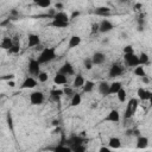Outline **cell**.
<instances>
[{
    "label": "cell",
    "instance_id": "obj_34",
    "mask_svg": "<svg viewBox=\"0 0 152 152\" xmlns=\"http://www.w3.org/2000/svg\"><path fill=\"white\" fill-rule=\"evenodd\" d=\"M10 20H17L18 18H19V12L15 10V8H13V10H11L10 11Z\"/></svg>",
    "mask_w": 152,
    "mask_h": 152
},
{
    "label": "cell",
    "instance_id": "obj_11",
    "mask_svg": "<svg viewBox=\"0 0 152 152\" xmlns=\"http://www.w3.org/2000/svg\"><path fill=\"white\" fill-rule=\"evenodd\" d=\"M104 121H107V122H113V124L119 122V121H120V113H119V110L112 109V110L107 114V116L104 118Z\"/></svg>",
    "mask_w": 152,
    "mask_h": 152
},
{
    "label": "cell",
    "instance_id": "obj_28",
    "mask_svg": "<svg viewBox=\"0 0 152 152\" xmlns=\"http://www.w3.org/2000/svg\"><path fill=\"white\" fill-rule=\"evenodd\" d=\"M138 58H139V64H141V65H146L150 63V56L146 52H141L138 56Z\"/></svg>",
    "mask_w": 152,
    "mask_h": 152
},
{
    "label": "cell",
    "instance_id": "obj_25",
    "mask_svg": "<svg viewBox=\"0 0 152 152\" xmlns=\"http://www.w3.org/2000/svg\"><path fill=\"white\" fill-rule=\"evenodd\" d=\"M81 102H82V96H81V94H78V93H74V94L71 95L70 106H71V107H77V106L81 104Z\"/></svg>",
    "mask_w": 152,
    "mask_h": 152
},
{
    "label": "cell",
    "instance_id": "obj_32",
    "mask_svg": "<svg viewBox=\"0 0 152 152\" xmlns=\"http://www.w3.org/2000/svg\"><path fill=\"white\" fill-rule=\"evenodd\" d=\"M37 77H38V81H39L40 83H45V82L49 80V75H48L46 71H40V72L37 75Z\"/></svg>",
    "mask_w": 152,
    "mask_h": 152
},
{
    "label": "cell",
    "instance_id": "obj_40",
    "mask_svg": "<svg viewBox=\"0 0 152 152\" xmlns=\"http://www.w3.org/2000/svg\"><path fill=\"white\" fill-rule=\"evenodd\" d=\"M63 94H64V95H69V96H71V95L74 94V88L65 87V88L63 89Z\"/></svg>",
    "mask_w": 152,
    "mask_h": 152
},
{
    "label": "cell",
    "instance_id": "obj_17",
    "mask_svg": "<svg viewBox=\"0 0 152 152\" xmlns=\"http://www.w3.org/2000/svg\"><path fill=\"white\" fill-rule=\"evenodd\" d=\"M81 42H82V38H81L80 36H77V34H74V36H71V37L69 38L68 46H69V49L77 48V46L81 44Z\"/></svg>",
    "mask_w": 152,
    "mask_h": 152
},
{
    "label": "cell",
    "instance_id": "obj_42",
    "mask_svg": "<svg viewBox=\"0 0 152 152\" xmlns=\"http://www.w3.org/2000/svg\"><path fill=\"white\" fill-rule=\"evenodd\" d=\"M78 15H80V12L78 11H74L71 13V15H69V17H70V20H71V19H75L76 17H78Z\"/></svg>",
    "mask_w": 152,
    "mask_h": 152
},
{
    "label": "cell",
    "instance_id": "obj_22",
    "mask_svg": "<svg viewBox=\"0 0 152 152\" xmlns=\"http://www.w3.org/2000/svg\"><path fill=\"white\" fill-rule=\"evenodd\" d=\"M70 25L69 21H62V20H57V19H52L50 23V26L55 27V28H65Z\"/></svg>",
    "mask_w": 152,
    "mask_h": 152
},
{
    "label": "cell",
    "instance_id": "obj_27",
    "mask_svg": "<svg viewBox=\"0 0 152 152\" xmlns=\"http://www.w3.org/2000/svg\"><path fill=\"white\" fill-rule=\"evenodd\" d=\"M133 72H134V75H135V76H139V77H142V76H145V75H146L145 68H144V65H141V64H139V65L134 66Z\"/></svg>",
    "mask_w": 152,
    "mask_h": 152
},
{
    "label": "cell",
    "instance_id": "obj_21",
    "mask_svg": "<svg viewBox=\"0 0 152 152\" xmlns=\"http://www.w3.org/2000/svg\"><path fill=\"white\" fill-rule=\"evenodd\" d=\"M52 19H57V20H62V21H69L70 23V17L68 13L63 12V11H56V13L52 15Z\"/></svg>",
    "mask_w": 152,
    "mask_h": 152
},
{
    "label": "cell",
    "instance_id": "obj_20",
    "mask_svg": "<svg viewBox=\"0 0 152 152\" xmlns=\"http://www.w3.org/2000/svg\"><path fill=\"white\" fill-rule=\"evenodd\" d=\"M148 146V138L145 135H138L137 138V147L138 148H146Z\"/></svg>",
    "mask_w": 152,
    "mask_h": 152
},
{
    "label": "cell",
    "instance_id": "obj_30",
    "mask_svg": "<svg viewBox=\"0 0 152 152\" xmlns=\"http://www.w3.org/2000/svg\"><path fill=\"white\" fill-rule=\"evenodd\" d=\"M82 88H83V91H84V93H90V91H93V89L95 88V83H94L93 81H86Z\"/></svg>",
    "mask_w": 152,
    "mask_h": 152
},
{
    "label": "cell",
    "instance_id": "obj_29",
    "mask_svg": "<svg viewBox=\"0 0 152 152\" xmlns=\"http://www.w3.org/2000/svg\"><path fill=\"white\" fill-rule=\"evenodd\" d=\"M116 96H118V100H119L120 102H125L126 99H127V91H126V89H124V88L121 87V88L118 90Z\"/></svg>",
    "mask_w": 152,
    "mask_h": 152
},
{
    "label": "cell",
    "instance_id": "obj_8",
    "mask_svg": "<svg viewBox=\"0 0 152 152\" xmlns=\"http://www.w3.org/2000/svg\"><path fill=\"white\" fill-rule=\"evenodd\" d=\"M90 59H91V62H93L94 65H101L106 61V55L103 52H101V51H97V52H94L93 53V56L90 57Z\"/></svg>",
    "mask_w": 152,
    "mask_h": 152
},
{
    "label": "cell",
    "instance_id": "obj_43",
    "mask_svg": "<svg viewBox=\"0 0 152 152\" xmlns=\"http://www.w3.org/2000/svg\"><path fill=\"white\" fill-rule=\"evenodd\" d=\"M91 32H99V24H93L91 25Z\"/></svg>",
    "mask_w": 152,
    "mask_h": 152
},
{
    "label": "cell",
    "instance_id": "obj_39",
    "mask_svg": "<svg viewBox=\"0 0 152 152\" xmlns=\"http://www.w3.org/2000/svg\"><path fill=\"white\" fill-rule=\"evenodd\" d=\"M122 52L124 53H131V52H134V48L132 45H126L124 49H122Z\"/></svg>",
    "mask_w": 152,
    "mask_h": 152
},
{
    "label": "cell",
    "instance_id": "obj_24",
    "mask_svg": "<svg viewBox=\"0 0 152 152\" xmlns=\"http://www.w3.org/2000/svg\"><path fill=\"white\" fill-rule=\"evenodd\" d=\"M13 45V39L11 37H4L0 42V49L2 50H8Z\"/></svg>",
    "mask_w": 152,
    "mask_h": 152
},
{
    "label": "cell",
    "instance_id": "obj_26",
    "mask_svg": "<svg viewBox=\"0 0 152 152\" xmlns=\"http://www.w3.org/2000/svg\"><path fill=\"white\" fill-rule=\"evenodd\" d=\"M121 87H122V84H121V82H119V81H114V82L109 83V95L116 94L118 90H119Z\"/></svg>",
    "mask_w": 152,
    "mask_h": 152
},
{
    "label": "cell",
    "instance_id": "obj_19",
    "mask_svg": "<svg viewBox=\"0 0 152 152\" xmlns=\"http://www.w3.org/2000/svg\"><path fill=\"white\" fill-rule=\"evenodd\" d=\"M108 146L110 147V150H116L121 147V140L118 137H112L108 140Z\"/></svg>",
    "mask_w": 152,
    "mask_h": 152
},
{
    "label": "cell",
    "instance_id": "obj_2",
    "mask_svg": "<svg viewBox=\"0 0 152 152\" xmlns=\"http://www.w3.org/2000/svg\"><path fill=\"white\" fill-rule=\"evenodd\" d=\"M138 107H139V100L135 99V97H131L126 104V109H125V113H124V118L125 119H131L134 116V114L137 113L138 110Z\"/></svg>",
    "mask_w": 152,
    "mask_h": 152
},
{
    "label": "cell",
    "instance_id": "obj_44",
    "mask_svg": "<svg viewBox=\"0 0 152 152\" xmlns=\"http://www.w3.org/2000/svg\"><path fill=\"white\" fill-rule=\"evenodd\" d=\"M141 81H142L144 83H146V84H148V83H150V78H148V76H147V75L142 76V77H141Z\"/></svg>",
    "mask_w": 152,
    "mask_h": 152
},
{
    "label": "cell",
    "instance_id": "obj_37",
    "mask_svg": "<svg viewBox=\"0 0 152 152\" xmlns=\"http://www.w3.org/2000/svg\"><path fill=\"white\" fill-rule=\"evenodd\" d=\"M6 121H7V126L10 127L11 131H13V119H12V114L8 113L6 116Z\"/></svg>",
    "mask_w": 152,
    "mask_h": 152
},
{
    "label": "cell",
    "instance_id": "obj_49",
    "mask_svg": "<svg viewBox=\"0 0 152 152\" xmlns=\"http://www.w3.org/2000/svg\"><path fill=\"white\" fill-rule=\"evenodd\" d=\"M127 1H128V0H119L118 2H119V4H126Z\"/></svg>",
    "mask_w": 152,
    "mask_h": 152
},
{
    "label": "cell",
    "instance_id": "obj_6",
    "mask_svg": "<svg viewBox=\"0 0 152 152\" xmlns=\"http://www.w3.org/2000/svg\"><path fill=\"white\" fill-rule=\"evenodd\" d=\"M30 102L32 104H36V106L42 104L44 102V94H43V91H40V90L32 91L30 94Z\"/></svg>",
    "mask_w": 152,
    "mask_h": 152
},
{
    "label": "cell",
    "instance_id": "obj_5",
    "mask_svg": "<svg viewBox=\"0 0 152 152\" xmlns=\"http://www.w3.org/2000/svg\"><path fill=\"white\" fill-rule=\"evenodd\" d=\"M40 63L36 59V58H31L28 61V65H27V69H28V72L31 75H34L37 76L39 72H40Z\"/></svg>",
    "mask_w": 152,
    "mask_h": 152
},
{
    "label": "cell",
    "instance_id": "obj_7",
    "mask_svg": "<svg viewBox=\"0 0 152 152\" xmlns=\"http://www.w3.org/2000/svg\"><path fill=\"white\" fill-rule=\"evenodd\" d=\"M114 28V24L108 19H102L99 23V32L101 33H108Z\"/></svg>",
    "mask_w": 152,
    "mask_h": 152
},
{
    "label": "cell",
    "instance_id": "obj_33",
    "mask_svg": "<svg viewBox=\"0 0 152 152\" xmlns=\"http://www.w3.org/2000/svg\"><path fill=\"white\" fill-rule=\"evenodd\" d=\"M19 51H20V45H19V44H15L14 42H13V45L7 50V52H8V53H14V55H15V53H18Z\"/></svg>",
    "mask_w": 152,
    "mask_h": 152
},
{
    "label": "cell",
    "instance_id": "obj_48",
    "mask_svg": "<svg viewBox=\"0 0 152 152\" xmlns=\"http://www.w3.org/2000/svg\"><path fill=\"white\" fill-rule=\"evenodd\" d=\"M7 84H8L10 87H14V86H15V83L13 82V80H11V81H7Z\"/></svg>",
    "mask_w": 152,
    "mask_h": 152
},
{
    "label": "cell",
    "instance_id": "obj_35",
    "mask_svg": "<svg viewBox=\"0 0 152 152\" xmlns=\"http://www.w3.org/2000/svg\"><path fill=\"white\" fill-rule=\"evenodd\" d=\"M71 151L74 152H84L86 151V146L83 144H78V145H75L71 147Z\"/></svg>",
    "mask_w": 152,
    "mask_h": 152
},
{
    "label": "cell",
    "instance_id": "obj_13",
    "mask_svg": "<svg viewBox=\"0 0 152 152\" xmlns=\"http://www.w3.org/2000/svg\"><path fill=\"white\" fill-rule=\"evenodd\" d=\"M27 44H28L30 48L39 46V45H40V37H39V34L30 33L28 37H27Z\"/></svg>",
    "mask_w": 152,
    "mask_h": 152
},
{
    "label": "cell",
    "instance_id": "obj_46",
    "mask_svg": "<svg viewBox=\"0 0 152 152\" xmlns=\"http://www.w3.org/2000/svg\"><path fill=\"white\" fill-rule=\"evenodd\" d=\"M55 8H56V10H62V8H63V4H62V2H56Z\"/></svg>",
    "mask_w": 152,
    "mask_h": 152
},
{
    "label": "cell",
    "instance_id": "obj_50",
    "mask_svg": "<svg viewBox=\"0 0 152 152\" xmlns=\"http://www.w3.org/2000/svg\"><path fill=\"white\" fill-rule=\"evenodd\" d=\"M52 125H55V126H56V125H58V121H56V120H55V121L52 122Z\"/></svg>",
    "mask_w": 152,
    "mask_h": 152
},
{
    "label": "cell",
    "instance_id": "obj_18",
    "mask_svg": "<svg viewBox=\"0 0 152 152\" xmlns=\"http://www.w3.org/2000/svg\"><path fill=\"white\" fill-rule=\"evenodd\" d=\"M84 82H86L84 77H83L81 74H77V75L74 77V81H72V88H74V89H75V88H82L83 84H84Z\"/></svg>",
    "mask_w": 152,
    "mask_h": 152
},
{
    "label": "cell",
    "instance_id": "obj_38",
    "mask_svg": "<svg viewBox=\"0 0 152 152\" xmlns=\"http://www.w3.org/2000/svg\"><path fill=\"white\" fill-rule=\"evenodd\" d=\"M53 150H55V151H65V152H71L70 147H69V146H66V145H58V146H56Z\"/></svg>",
    "mask_w": 152,
    "mask_h": 152
},
{
    "label": "cell",
    "instance_id": "obj_12",
    "mask_svg": "<svg viewBox=\"0 0 152 152\" xmlns=\"http://www.w3.org/2000/svg\"><path fill=\"white\" fill-rule=\"evenodd\" d=\"M137 95H138V99L141 101H150L152 97V93L145 88H139L137 90Z\"/></svg>",
    "mask_w": 152,
    "mask_h": 152
},
{
    "label": "cell",
    "instance_id": "obj_45",
    "mask_svg": "<svg viewBox=\"0 0 152 152\" xmlns=\"http://www.w3.org/2000/svg\"><path fill=\"white\" fill-rule=\"evenodd\" d=\"M110 151V147L108 146V147H106V146H102V147H100V152H109Z\"/></svg>",
    "mask_w": 152,
    "mask_h": 152
},
{
    "label": "cell",
    "instance_id": "obj_9",
    "mask_svg": "<svg viewBox=\"0 0 152 152\" xmlns=\"http://www.w3.org/2000/svg\"><path fill=\"white\" fill-rule=\"evenodd\" d=\"M37 84H38V82H37L36 78H33V77H31V76H27V77L23 81L20 88H21V89H33V88L37 87Z\"/></svg>",
    "mask_w": 152,
    "mask_h": 152
},
{
    "label": "cell",
    "instance_id": "obj_10",
    "mask_svg": "<svg viewBox=\"0 0 152 152\" xmlns=\"http://www.w3.org/2000/svg\"><path fill=\"white\" fill-rule=\"evenodd\" d=\"M58 72H62V74H64L65 76H70V75H74V74H75L74 66H72V64H71L70 62H64V63L62 64V66L59 68Z\"/></svg>",
    "mask_w": 152,
    "mask_h": 152
},
{
    "label": "cell",
    "instance_id": "obj_1",
    "mask_svg": "<svg viewBox=\"0 0 152 152\" xmlns=\"http://www.w3.org/2000/svg\"><path fill=\"white\" fill-rule=\"evenodd\" d=\"M57 57V52H56V48H44L40 53L38 55L37 61L40 64H46L52 62L55 58Z\"/></svg>",
    "mask_w": 152,
    "mask_h": 152
},
{
    "label": "cell",
    "instance_id": "obj_23",
    "mask_svg": "<svg viewBox=\"0 0 152 152\" xmlns=\"http://www.w3.org/2000/svg\"><path fill=\"white\" fill-rule=\"evenodd\" d=\"M62 95H64V94H63V89H52V90L50 91V97H51V100L55 101V102H59Z\"/></svg>",
    "mask_w": 152,
    "mask_h": 152
},
{
    "label": "cell",
    "instance_id": "obj_3",
    "mask_svg": "<svg viewBox=\"0 0 152 152\" xmlns=\"http://www.w3.org/2000/svg\"><path fill=\"white\" fill-rule=\"evenodd\" d=\"M124 61H125L126 65L131 66V68L139 65V58H138V55H135V52L124 53Z\"/></svg>",
    "mask_w": 152,
    "mask_h": 152
},
{
    "label": "cell",
    "instance_id": "obj_14",
    "mask_svg": "<svg viewBox=\"0 0 152 152\" xmlns=\"http://www.w3.org/2000/svg\"><path fill=\"white\" fill-rule=\"evenodd\" d=\"M94 13L99 17H107V15L110 14V8L108 6H99V7L95 8Z\"/></svg>",
    "mask_w": 152,
    "mask_h": 152
},
{
    "label": "cell",
    "instance_id": "obj_36",
    "mask_svg": "<svg viewBox=\"0 0 152 152\" xmlns=\"http://www.w3.org/2000/svg\"><path fill=\"white\" fill-rule=\"evenodd\" d=\"M83 64H84V68H86L87 70H91V68L94 66V64H93V62H91L90 58H86L84 62H83Z\"/></svg>",
    "mask_w": 152,
    "mask_h": 152
},
{
    "label": "cell",
    "instance_id": "obj_41",
    "mask_svg": "<svg viewBox=\"0 0 152 152\" xmlns=\"http://www.w3.org/2000/svg\"><path fill=\"white\" fill-rule=\"evenodd\" d=\"M1 80H5V81H11V80H14V74H7L5 76L1 77Z\"/></svg>",
    "mask_w": 152,
    "mask_h": 152
},
{
    "label": "cell",
    "instance_id": "obj_47",
    "mask_svg": "<svg viewBox=\"0 0 152 152\" xmlns=\"http://www.w3.org/2000/svg\"><path fill=\"white\" fill-rule=\"evenodd\" d=\"M10 21H11V20H10V18H7L6 20H4V21H1V23H0V26H6Z\"/></svg>",
    "mask_w": 152,
    "mask_h": 152
},
{
    "label": "cell",
    "instance_id": "obj_15",
    "mask_svg": "<svg viewBox=\"0 0 152 152\" xmlns=\"http://www.w3.org/2000/svg\"><path fill=\"white\" fill-rule=\"evenodd\" d=\"M66 82H68V76H65V75L62 74V72H57V74L53 76V83L57 84V86L66 84Z\"/></svg>",
    "mask_w": 152,
    "mask_h": 152
},
{
    "label": "cell",
    "instance_id": "obj_4",
    "mask_svg": "<svg viewBox=\"0 0 152 152\" xmlns=\"http://www.w3.org/2000/svg\"><path fill=\"white\" fill-rule=\"evenodd\" d=\"M124 71H125V69H124V66H122L121 64H119V63H114V64L110 65L109 71H108V75H109V77L115 78V77L121 76V75L124 74Z\"/></svg>",
    "mask_w": 152,
    "mask_h": 152
},
{
    "label": "cell",
    "instance_id": "obj_31",
    "mask_svg": "<svg viewBox=\"0 0 152 152\" xmlns=\"http://www.w3.org/2000/svg\"><path fill=\"white\" fill-rule=\"evenodd\" d=\"M51 4H52L51 0H38L36 2V5L39 6V7H42V8H49L51 6Z\"/></svg>",
    "mask_w": 152,
    "mask_h": 152
},
{
    "label": "cell",
    "instance_id": "obj_16",
    "mask_svg": "<svg viewBox=\"0 0 152 152\" xmlns=\"http://www.w3.org/2000/svg\"><path fill=\"white\" fill-rule=\"evenodd\" d=\"M99 88V93L103 96H108L109 95V83L106 82V81H101L97 86Z\"/></svg>",
    "mask_w": 152,
    "mask_h": 152
}]
</instances>
